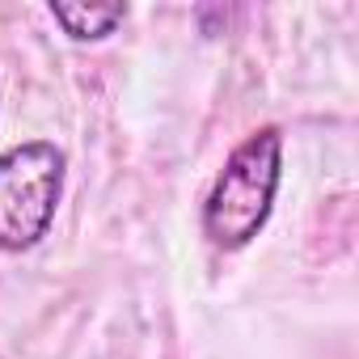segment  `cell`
Returning a JSON list of instances; mask_svg holds the SVG:
<instances>
[{"label": "cell", "instance_id": "1", "mask_svg": "<svg viewBox=\"0 0 359 359\" xmlns=\"http://www.w3.org/2000/svg\"><path fill=\"white\" fill-rule=\"evenodd\" d=\"M283 177V131L262 127L241 140L203 203V237L216 250H245L271 220Z\"/></svg>", "mask_w": 359, "mask_h": 359}, {"label": "cell", "instance_id": "2", "mask_svg": "<svg viewBox=\"0 0 359 359\" xmlns=\"http://www.w3.org/2000/svg\"><path fill=\"white\" fill-rule=\"evenodd\" d=\"M64 152L51 140H30L0 152V254L39 245L64 195Z\"/></svg>", "mask_w": 359, "mask_h": 359}, {"label": "cell", "instance_id": "3", "mask_svg": "<svg viewBox=\"0 0 359 359\" xmlns=\"http://www.w3.org/2000/svg\"><path fill=\"white\" fill-rule=\"evenodd\" d=\"M51 18L64 26L68 39H76V43H97V39L114 34V30L127 22V5H64V0H55V5H51Z\"/></svg>", "mask_w": 359, "mask_h": 359}]
</instances>
